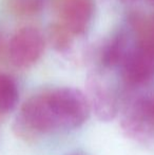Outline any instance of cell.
<instances>
[{
    "instance_id": "1",
    "label": "cell",
    "mask_w": 154,
    "mask_h": 155,
    "mask_svg": "<svg viewBox=\"0 0 154 155\" xmlns=\"http://www.w3.org/2000/svg\"><path fill=\"white\" fill-rule=\"evenodd\" d=\"M90 115L87 97L74 88H57L25 100L13 124L14 133L25 141L59 130L82 126Z\"/></svg>"
},
{
    "instance_id": "2",
    "label": "cell",
    "mask_w": 154,
    "mask_h": 155,
    "mask_svg": "<svg viewBox=\"0 0 154 155\" xmlns=\"http://www.w3.org/2000/svg\"><path fill=\"white\" fill-rule=\"evenodd\" d=\"M120 127L128 138L150 146L154 143V92L142 94L126 104Z\"/></svg>"
},
{
    "instance_id": "3",
    "label": "cell",
    "mask_w": 154,
    "mask_h": 155,
    "mask_svg": "<svg viewBox=\"0 0 154 155\" xmlns=\"http://www.w3.org/2000/svg\"><path fill=\"white\" fill-rule=\"evenodd\" d=\"M44 47V37L40 30L35 27H23L11 38L8 58L18 69H28L40 59Z\"/></svg>"
},
{
    "instance_id": "4",
    "label": "cell",
    "mask_w": 154,
    "mask_h": 155,
    "mask_svg": "<svg viewBox=\"0 0 154 155\" xmlns=\"http://www.w3.org/2000/svg\"><path fill=\"white\" fill-rule=\"evenodd\" d=\"M123 77L131 86H142L154 77V45L146 40L132 48L121 64Z\"/></svg>"
},
{
    "instance_id": "5",
    "label": "cell",
    "mask_w": 154,
    "mask_h": 155,
    "mask_svg": "<svg viewBox=\"0 0 154 155\" xmlns=\"http://www.w3.org/2000/svg\"><path fill=\"white\" fill-rule=\"evenodd\" d=\"M60 21L74 36L88 30L94 14V0H59Z\"/></svg>"
},
{
    "instance_id": "6",
    "label": "cell",
    "mask_w": 154,
    "mask_h": 155,
    "mask_svg": "<svg viewBox=\"0 0 154 155\" xmlns=\"http://www.w3.org/2000/svg\"><path fill=\"white\" fill-rule=\"evenodd\" d=\"M90 111L103 123L113 120L118 113V100L98 78H91L88 82V94L86 95Z\"/></svg>"
},
{
    "instance_id": "7",
    "label": "cell",
    "mask_w": 154,
    "mask_h": 155,
    "mask_svg": "<svg viewBox=\"0 0 154 155\" xmlns=\"http://www.w3.org/2000/svg\"><path fill=\"white\" fill-rule=\"evenodd\" d=\"M19 91L17 84L11 76L0 73V117L12 112L17 106Z\"/></svg>"
},
{
    "instance_id": "8",
    "label": "cell",
    "mask_w": 154,
    "mask_h": 155,
    "mask_svg": "<svg viewBox=\"0 0 154 155\" xmlns=\"http://www.w3.org/2000/svg\"><path fill=\"white\" fill-rule=\"evenodd\" d=\"M130 51L131 49H129L126 36L123 34H118L106 47L101 61L107 68H113L117 65L121 67Z\"/></svg>"
},
{
    "instance_id": "9",
    "label": "cell",
    "mask_w": 154,
    "mask_h": 155,
    "mask_svg": "<svg viewBox=\"0 0 154 155\" xmlns=\"http://www.w3.org/2000/svg\"><path fill=\"white\" fill-rule=\"evenodd\" d=\"M74 35L61 22L54 23L50 27L49 39L52 47L57 51H66L71 47Z\"/></svg>"
},
{
    "instance_id": "10",
    "label": "cell",
    "mask_w": 154,
    "mask_h": 155,
    "mask_svg": "<svg viewBox=\"0 0 154 155\" xmlns=\"http://www.w3.org/2000/svg\"><path fill=\"white\" fill-rule=\"evenodd\" d=\"M44 0H10V8L19 15H34L41 11Z\"/></svg>"
},
{
    "instance_id": "11",
    "label": "cell",
    "mask_w": 154,
    "mask_h": 155,
    "mask_svg": "<svg viewBox=\"0 0 154 155\" xmlns=\"http://www.w3.org/2000/svg\"><path fill=\"white\" fill-rule=\"evenodd\" d=\"M140 39L146 40L154 45V16L140 25Z\"/></svg>"
},
{
    "instance_id": "12",
    "label": "cell",
    "mask_w": 154,
    "mask_h": 155,
    "mask_svg": "<svg viewBox=\"0 0 154 155\" xmlns=\"http://www.w3.org/2000/svg\"><path fill=\"white\" fill-rule=\"evenodd\" d=\"M68 155H87V154L80 153V152H75V153H71V154H68Z\"/></svg>"
},
{
    "instance_id": "13",
    "label": "cell",
    "mask_w": 154,
    "mask_h": 155,
    "mask_svg": "<svg viewBox=\"0 0 154 155\" xmlns=\"http://www.w3.org/2000/svg\"><path fill=\"white\" fill-rule=\"evenodd\" d=\"M123 1H127V2H132V1H135V0H123Z\"/></svg>"
},
{
    "instance_id": "14",
    "label": "cell",
    "mask_w": 154,
    "mask_h": 155,
    "mask_svg": "<svg viewBox=\"0 0 154 155\" xmlns=\"http://www.w3.org/2000/svg\"><path fill=\"white\" fill-rule=\"evenodd\" d=\"M149 1H150V2H151V3H152V4H154V0H149Z\"/></svg>"
}]
</instances>
